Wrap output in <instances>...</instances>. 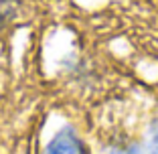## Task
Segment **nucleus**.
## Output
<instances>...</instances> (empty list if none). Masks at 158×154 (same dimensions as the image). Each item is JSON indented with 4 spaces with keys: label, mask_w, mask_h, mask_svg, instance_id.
<instances>
[{
    "label": "nucleus",
    "mask_w": 158,
    "mask_h": 154,
    "mask_svg": "<svg viewBox=\"0 0 158 154\" xmlns=\"http://www.w3.org/2000/svg\"><path fill=\"white\" fill-rule=\"evenodd\" d=\"M45 154H83V150L73 132L63 130L47 144Z\"/></svg>",
    "instance_id": "f257e3e1"
},
{
    "label": "nucleus",
    "mask_w": 158,
    "mask_h": 154,
    "mask_svg": "<svg viewBox=\"0 0 158 154\" xmlns=\"http://www.w3.org/2000/svg\"><path fill=\"white\" fill-rule=\"evenodd\" d=\"M8 12H10V6L6 4L4 0H0V24L6 20V16H8Z\"/></svg>",
    "instance_id": "7ed1b4c3"
},
{
    "label": "nucleus",
    "mask_w": 158,
    "mask_h": 154,
    "mask_svg": "<svg viewBox=\"0 0 158 154\" xmlns=\"http://www.w3.org/2000/svg\"><path fill=\"white\" fill-rule=\"evenodd\" d=\"M110 154H138L136 150H126V152H110ZM146 154H158V136L152 140V144L148 146V152Z\"/></svg>",
    "instance_id": "f03ea898"
}]
</instances>
